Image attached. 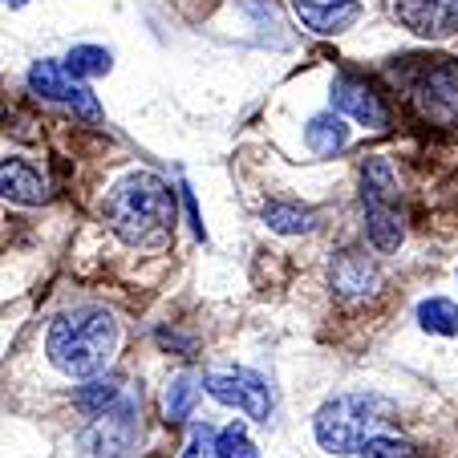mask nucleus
<instances>
[{"mask_svg": "<svg viewBox=\"0 0 458 458\" xmlns=\"http://www.w3.org/2000/svg\"><path fill=\"white\" fill-rule=\"evenodd\" d=\"M414 106L434 126H458V57L434 61L414 81Z\"/></svg>", "mask_w": 458, "mask_h": 458, "instance_id": "6", "label": "nucleus"}, {"mask_svg": "<svg viewBox=\"0 0 458 458\" xmlns=\"http://www.w3.org/2000/svg\"><path fill=\"white\" fill-rule=\"evenodd\" d=\"M219 450H224V458H256V446L248 442V434H243L240 422H232L224 434H219Z\"/></svg>", "mask_w": 458, "mask_h": 458, "instance_id": "21", "label": "nucleus"}, {"mask_svg": "<svg viewBox=\"0 0 458 458\" xmlns=\"http://www.w3.org/2000/svg\"><path fill=\"white\" fill-rule=\"evenodd\" d=\"M365 224H369V240L377 251H398L406 240L398 211V174L386 158H373L365 166Z\"/></svg>", "mask_w": 458, "mask_h": 458, "instance_id": "4", "label": "nucleus"}, {"mask_svg": "<svg viewBox=\"0 0 458 458\" xmlns=\"http://www.w3.org/2000/svg\"><path fill=\"white\" fill-rule=\"evenodd\" d=\"M394 13L410 33L430 41L458 33V0H394Z\"/></svg>", "mask_w": 458, "mask_h": 458, "instance_id": "10", "label": "nucleus"}, {"mask_svg": "<svg viewBox=\"0 0 458 458\" xmlns=\"http://www.w3.org/2000/svg\"><path fill=\"white\" fill-rule=\"evenodd\" d=\"M418 320H422V329L442 333V337H454V333H458V304H450V301H422V304H418Z\"/></svg>", "mask_w": 458, "mask_h": 458, "instance_id": "19", "label": "nucleus"}, {"mask_svg": "<svg viewBox=\"0 0 458 458\" xmlns=\"http://www.w3.org/2000/svg\"><path fill=\"white\" fill-rule=\"evenodd\" d=\"M139 406L134 402H118V406L102 410V414L89 422V430L81 434V450H89V458H122L134 446V434H139Z\"/></svg>", "mask_w": 458, "mask_h": 458, "instance_id": "7", "label": "nucleus"}, {"mask_svg": "<svg viewBox=\"0 0 458 458\" xmlns=\"http://www.w3.org/2000/svg\"><path fill=\"white\" fill-rule=\"evenodd\" d=\"M293 9H296V17H301V25L320 37L345 33V29H353L357 17H361V4H357V0H293Z\"/></svg>", "mask_w": 458, "mask_h": 458, "instance_id": "11", "label": "nucleus"}, {"mask_svg": "<svg viewBox=\"0 0 458 458\" xmlns=\"http://www.w3.org/2000/svg\"><path fill=\"white\" fill-rule=\"evenodd\" d=\"M304 142H309L312 155L329 158V155H341V150H345L349 130H345V122H341L337 114H317V118L304 126Z\"/></svg>", "mask_w": 458, "mask_h": 458, "instance_id": "14", "label": "nucleus"}, {"mask_svg": "<svg viewBox=\"0 0 458 458\" xmlns=\"http://www.w3.org/2000/svg\"><path fill=\"white\" fill-rule=\"evenodd\" d=\"M203 386H208V381H199L195 373H179V377L171 381V389H166V418H187L191 406L199 402Z\"/></svg>", "mask_w": 458, "mask_h": 458, "instance_id": "17", "label": "nucleus"}, {"mask_svg": "<svg viewBox=\"0 0 458 458\" xmlns=\"http://www.w3.org/2000/svg\"><path fill=\"white\" fill-rule=\"evenodd\" d=\"M389 414L394 406L373 394H345L317 414V438L333 454H353L389 422Z\"/></svg>", "mask_w": 458, "mask_h": 458, "instance_id": "3", "label": "nucleus"}, {"mask_svg": "<svg viewBox=\"0 0 458 458\" xmlns=\"http://www.w3.org/2000/svg\"><path fill=\"white\" fill-rule=\"evenodd\" d=\"M0 4H13V9H21V4H29V0H0Z\"/></svg>", "mask_w": 458, "mask_h": 458, "instance_id": "23", "label": "nucleus"}, {"mask_svg": "<svg viewBox=\"0 0 458 458\" xmlns=\"http://www.w3.org/2000/svg\"><path fill=\"white\" fill-rule=\"evenodd\" d=\"M29 89H33L37 98L57 102V106H70V110L86 122L102 118V106H98V98L89 94L86 78L70 73V65H57V61H33V70H29Z\"/></svg>", "mask_w": 458, "mask_h": 458, "instance_id": "5", "label": "nucleus"}, {"mask_svg": "<svg viewBox=\"0 0 458 458\" xmlns=\"http://www.w3.org/2000/svg\"><path fill=\"white\" fill-rule=\"evenodd\" d=\"M208 394L224 406H235L240 414L248 418H259V422H268L272 414V394L264 386V377L248 369H219V373H208Z\"/></svg>", "mask_w": 458, "mask_h": 458, "instance_id": "8", "label": "nucleus"}, {"mask_svg": "<svg viewBox=\"0 0 458 458\" xmlns=\"http://www.w3.org/2000/svg\"><path fill=\"white\" fill-rule=\"evenodd\" d=\"M333 288L345 296H369L373 288H377V268H373L369 259L345 251V256L337 259V268H333Z\"/></svg>", "mask_w": 458, "mask_h": 458, "instance_id": "13", "label": "nucleus"}, {"mask_svg": "<svg viewBox=\"0 0 458 458\" xmlns=\"http://www.w3.org/2000/svg\"><path fill=\"white\" fill-rule=\"evenodd\" d=\"M182 458H224V450H219V438L208 430V426H195L191 446L182 450Z\"/></svg>", "mask_w": 458, "mask_h": 458, "instance_id": "22", "label": "nucleus"}, {"mask_svg": "<svg viewBox=\"0 0 458 458\" xmlns=\"http://www.w3.org/2000/svg\"><path fill=\"white\" fill-rule=\"evenodd\" d=\"M114 345H118V320L106 309L61 312L45 337L49 361L70 377H98L114 357Z\"/></svg>", "mask_w": 458, "mask_h": 458, "instance_id": "2", "label": "nucleus"}, {"mask_svg": "<svg viewBox=\"0 0 458 458\" xmlns=\"http://www.w3.org/2000/svg\"><path fill=\"white\" fill-rule=\"evenodd\" d=\"M65 65H70V73H78V78H102V73H110L114 61L102 45H73Z\"/></svg>", "mask_w": 458, "mask_h": 458, "instance_id": "18", "label": "nucleus"}, {"mask_svg": "<svg viewBox=\"0 0 458 458\" xmlns=\"http://www.w3.org/2000/svg\"><path fill=\"white\" fill-rule=\"evenodd\" d=\"M114 402H118V381L114 377H98V381H89V386H81L78 394H73V406H78L86 418H98L102 410H110Z\"/></svg>", "mask_w": 458, "mask_h": 458, "instance_id": "16", "label": "nucleus"}, {"mask_svg": "<svg viewBox=\"0 0 458 458\" xmlns=\"http://www.w3.org/2000/svg\"><path fill=\"white\" fill-rule=\"evenodd\" d=\"M114 235H122L134 248H158L174 227V191L158 174L134 171L114 182L102 208Z\"/></svg>", "mask_w": 458, "mask_h": 458, "instance_id": "1", "label": "nucleus"}, {"mask_svg": "<svg viewBox=\"0 0 458 458\" xmlns=\"http://www.w3.org/2000/svg\"><path fill=\"white\" fill-rule=\"evenodd\" d=\"M361 458H418V450L402 438H386V434H373L361 446Z\"/></svg>", "mask_w": 458, "mask_h": 458, "instance_id": "20", "label": "nucleus"}, {"mask_svg": "<svg viewBox=\"0 0 458 458\" xmlns=\"http://www.w3.org/2000/svg\"><path fill=\"white\" fill-rule=\"evenodd\" d=\"M312 219L317 216H312L309 208H301V203H268V208H264V224H268L272 232H280V235L309 232Z\"/></svg>", "mask_w": 458, "mask_h": 458, "instance_id": "15", "label": "nucleus"}, {"mask_svg": "<svg viewBox=\"0 0 458 458\" xmlns=\"http://www.w3.org/2000/svg\"><path fill=\"white\" fill-rule=\"evenodd\" d=\"M0 195L9 203H21V208H37L49 199V182L25 158H4L0 163Z\"/></svg>", "mask_w": 458, "mask_h": 458, "instance_id": "12", "label": "nucleus"}, {"mask_svg": "<svg viewBox=\"0 0 458 458\" xmlns=\"http://www.w3.org/2000/svg\"><path fill=\"white\" fill-rule=\"evenodd\" d=\"M333 106L341 114H349L353 122H361L365 130H386L389 126V106L381 102V94L369 86L365 78H353V73H341L333 81Z\"/></svg>", "mask_w": 458, "mask_h": 458, "instance_id": "9", "label": "nucleus"}]
</instances>
